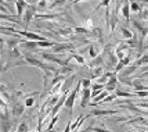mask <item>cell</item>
I'll return each instance as SVG.
<instances>
[{
	"label": "cell",
	"mask_w": 148,
	"mask_h": 132,
	"mask_svg": "<svg viewBox=\"0 0 148 132\" xmlns=\"http://www.w3.org/2000/svg\"><path fill=\"white\" fill-rule=\"evenodd\" d=\"M80 88H82V81L79 79L77 81V85L72 89V92L66 96V100H65V109H68L69 113H72V109H73V104H75V100H76V96L79 91H80Z\"/></svg>",
	"instance_id": "6da1fadb"
},
{
	"label": "cell",
	"mask_w": 148,
	"mask_h": 132,
	"mask_svg": "<svg viewBox=\"0 0 148 132\" xmlns=\"http://www.w3.org/2000/svg\"><path fill=\"white\" fill-rule=\"evenodd\" d=\"M145 64H148V54H144V56H138V59L136 60L134 63L132 64V66H129V68L125 71V75H130L132 73H134L136 70L138 68V67L141 66H145Z\"/></svg>",
	"instance_id": "7a4b0ae2"
},
{
	"label": "cell",
	"mask_w": 148,
	"mask_h": 132,
	"mask_svg": "<svg viewBox=\"0 0 148 132\" xmlns=\"http://www.w3.org/2000/svg\"><path fill=\"white\" fill-rule=\"evenodd\" d=\"M36 11H38V6L36 4H29L26 7L25 13H24V21L25 24H29L33 17H36Z\"/></svg>",
	"instance_id": "3957f363"
},
{
	"label": "cell",
	"mask_w": 148,
	"mask_h": 132,
	"mask_svg": "<svg viewBox=\"0 0 148 132\" xmlns=\"http://www.w3.org/2000/svg\"><path fill=\"white\" fill-rule=\"evenodd\" d=\"M24 110H25V106L21 104L18 100H14V103L11 104V107H10V113H11L13 117H19V115L24 113Z\"/></svg>",
	"instance_id": "277c9868"
},
{
	"label": "cell",
	"mask_w": 148,
	"mask_h": 132,
	"mask_svg": "<svg viewBox=\"0 0 148 132\" xmlns=\"http://www.w3.org/2000/svg\"><path fill=\"white\" fill-rule=\"evenodd\" d=\"M17 33H18V35H21V36H25V38H28L29 40H36V42H39V40H46L45 36H40V35H38V33L29 32V31H26V29L17 31Z\"/></svg>",
	"instance_id": "5b68a950"
},
{
	"label": "cell",
	"mask_w": 148,
	"mask_h": 132,
	"mask_svg": "<svg viewBox=\"0 0 148 132\" xmlns=\"http://www.w3.org/2000/svg\"><path fill=\"white\" fill-rule=\"evenodd\" d=\"M28 6H29V4H28L26 0H17V1H15V7H17L15 15H17V18H21V17H22V14L25 13V10Z\"/></svg>",
	"instance_id": "8992f818"
},
{
	"label": "cell",
	"mask_w": 148,
	"mask_h": 132,
	"mask_svg": "<svg viewBox=\"0 0 148 132\" xmlns=\"http://www.w3.org/2000/svg\"><path fill=\"white\" fill-rule=\"evenodd\" d=\"M43 60H47L50 63H54V64H58V66H66V60H62L60 57H56L53 54H47V53H43Z\"/></svg>",
	"instance_id": "52a82bcc"
},
{
	"label": "cell",
	"mask_w": 148,
	"mask_h": 132,
	"mask_svg": "<svg viewBox=\"0 0 148 132\" xmlns=\"http://www.w3.org/2000/svg\"><path fill=\"white\" fill-rule=\"evenodd\" d=\"M130 56H132V54H129V56H126L125 59H122V60H119V61H118V64L115 66V73H121L122 70L126 68V66H129L130 61H132V57H130Z\"/></svg>",
	"instance_id": "ba28073f"
},
{
	"label": "cell",
	"mask_w": 148,
	"mask_h": 132,
	"mask_svg": "<svg viewBox=\"0 0 148 132\" xmlns=\"http://www.w3.org/2000/svg\"><path fill=\"white\" fill-rule=\"evenodd\" d=\"M90 99H91L90 89H82V102H80V106L82 107H87L90 104Z\"/></svg>",
	"instance_id": "9c48e42d"
},
{
	"label": "cell",
	"mask_w": 148,
	"mask_h": 132,
	"mask_svg": "<svg viewBox=\"0 0 148 132\" xmlns=\"http://www.w3.org/2000/svg\"><path fill=\"white\" fill-rule=\"evenodd\" d=\"M72 49H75V45H72V43H57L53 47V50L57 53L65 52V50H72Z\"/></svg>",
	"instance_id": "30bf717a"
},
{
	"label": "cell",
	"mask_w": 148,
	"mask_h": 132,
	"mask_svg": "<svg viewBox=\"0 0 148 132\" xmlns=\"http://www.w3.org/2000/svg\"><path fill=\"white\" fill-rule=\"evenodd\" d=\"M130 11H132V7H130V3L127 0H123V6H122V17L126 21L130 20Z\"/></svg>",
	"instance_id": "8fae6325"
},
{
	"label": "cell",
	"mask_w": 148,
	"mask_h": 132,
	"mask_svg": "<svg viewBox=\"0 0 148 132\" xmlns=\"http://www.w3.org/2000/svg\"><path fill=\"white\" fill-rule=\"evenodd\" d=\"M104 75V70L101 66L98 67H91L90 70V79H96V78H101Z\"/></svg>",
	"instance_id": "7c38bea8"
},
{
	"label": "cell",
	"mask_w": 148,
	"mask_h": 132,
	"mask_svg": "<svg viewBox=\"0 0 148 132\" xmlns=\"http://www.w3.org/2000/svg\"><path fill=\"white\" fill-rule=\"evenodd\" d=\"M116 84H118V77L115 75H112L110 79H108V82H107V85H105V89L108 91V92H112V91H116Z\"/></svg>",
	"instance_id": "4fadbf2b"
},
{
	"label": "cell",
	"mask_w": 148,
	"mask_h": 132,
	"mask_svg": "<svg viewBox=\"0 0 148 132\" xmlns=\"http://www.w3.org/2000/svg\"><path fill=\"white\" fill-rule=\"evenodd\" d=\"M115 93L118 97H123V99H133L136 96V93H130L127 91H125V89H116Z\"/></svg>",
	"instance_id": "5bb4252c"
},
{
	"label": "cell",
	"mask_w": 148,
	"mask_h": 132,
	"mask_svg": "<svg viewBox=\"0 0 148 132\" xmlns=\"http://www.w3.org/2000/svg\"><path fill=\"white\" fill-rule=\"evenodd\" d=\"M118 111L115 110H93L91 111V115H96V117H103V115H112V114H116Z\"/></svg>",
	"instance_id": "9a60e30c"
},
{
	"label": "cell",
	"mask_w": 148,
	"mask_h": 132,
	"mask_svg": "<svg viewBox=\"0 0 148 132\" xmlns=\"http://www.w3.org/2000/svg\"><path fill=\"white\" fill-rule=\"evenodd\" d=\"M107 96H108V91H103V92L100 93V95H98V96H96V97H94V102H91L90 104L91 106H96V104H100V103H101V102H103L104 99H105V97H107Z\"/></svg>",
	"instance_id": "2e32d148"
},
{
	"label": "cell",
	"mask_w": 148,
	"mask_h": 132,
	"mask_svg": "<svg viewBox=\"0 0 148 132\" xmlns=\"http://www.w3.org/2000/svg\"><path fill=\"white\" fill-rule=\"evenodd\" d=\"M121 35H122V38H125L126 40H129L132 39V38H134V33L132 32V31H129L127 28H121Z\"/></svg>",
	"instance_id": "e0dca14e"
},
{
	"label": "cell",
	"mask_w": 148,
	"mask_h": 132,
	"mask_svg": "<svg viewBox=\"0 0 148 132\" xmlns=\"http://www.w3.org/2000/svg\"><path fill=\"white\" fill-rule=\"evenodd\" d=\"M72 59L75 60L76 63H79V64H86V60H84L83 56H80V54H72L69 59H66V64H68V63H69V60H72Z\"/></svg>",
	"instance_id": "ac0fdd59"
},
{
	"label": "cell",
	"mask_w": 148,
	"mask_h": 132,
	"mask_svg": "<svg viewBox=\"0 0 148 132\" xmlns=\"http://www.w3.org/2000/svg\"><path fill=\"white\" fill-rule=\"evenodd\" d=\"M90 35L94 38V39H98V40L103 39V31H101L100 28H94V29L90 32Z\"/></svg>",
	"instance_id": "d6986e66"
},
{
	"label": "cell",
	"mask_w": 148,
	"mask_h": 132,
	"mask_svg": "<svg viewBox=\"0 0 148 132\" xmlns=\"http://www.w3.org/2000/svg\"><path fill=\"white\" fill-rule=\"evenodd\" d=\"M19 42H21L19 39H8L7 42L3 39V43H7V46L10 47V49H14V47H17V45H18Z\"/></svg>",
	"instance_id": "ffe728a7"
},
{
	"label": "cell",
	"mask_w": 148,
	"mask_h": 132,
	"mask_svg": "<svg viewBox=\"0 0 148 132\" xmlns=\"http://www.w3.org/2000/svg\"><path fill=\"white\" fill-rule=\"evenodd\" d=\"M36 45H38V47H54V43H51V42H49V40H39V42H36Z\"/></svg>",
	"instance_id": "44dd1931"
},
{
	"label": "cell",
	"mask_w": 148,
	"mask_h": 132,
	"mask_svg": "<svg viewBox=\"0 0 148 132\" xmlns=\"http://www.w3.org/2000/svg\"><path fill=\"white\" fill-rule=\"evenodd\" d=\"M73 32L77 33V35H90V31L87 28H73Z\"/></svg>",
	"instance_id": "7402d4cb"
},
{
	"label": "cell",
	"mask_w": 148,
	"mask_h": 132,
	"mask_svg": "<svg viewBox=\"0 0 148 132\" xmlns=\"http://www.w3.org/2000/svg\"><path fill=\"white\" fill-rule=\"evenodd\" d=\"M17 132H29V128H28V124L26 122H19L18 128H17Z\"/></svg>",
	"instance_id": "603a6c76"
},
{
	"label": "cell",
	"mask_w": 148,
	"mask_h": 132,
	"mask_svg": "<svg viewBox=\"0 0 148 132\" xmlns=\"http://www.w3.org/2000/svg\"><path fill=\"white\" fill-rule=\"evenodd\" d=\"M87 131H91V132H111L110 129H107V128H100V126H89Z\"/></svg>",
	"instance_id": "cb8c5ba5"
},
{
	"label": "cell",
	"mask_w": 148,
	"mask_h": 132,
	"mask_svg": "<svg viewBox=\"0 0 148 132\" xmlns=\"http://www.w3.org/2000/svg\"><path fill=\"white\" fill-rule=\"evenodd\" d=\"M89 56H90L91 59H96V57H98V53H97L96 47L93 46V45H90V46H89Z\"/></svg>",
	"instance_id": "d4e9b609"
},
{
	"label": "cell",
	"mask_w": 148,
	"mask_h": 132,
	"mask_svg": "<svg viewBox=\"0 0 148 132\" xmlns=\"http://www.w3.org/2000/svg\"><path fill=\"white\" fill-rule=\"evenodd\" d=\"M80 81H82V88H83V89H90L91 88L90 78L89 79H80Z\"/></svg>",
	"instance_id": "484cf974"
},
{
	"label": "cell",
	"mask_w": 148,
	"mask_h": 132,
	"mask_svg": "<svg viewBox=\"0 0 148 132\" xmlns=\"http://www.w3.org/2000/svg\"><path fill=\"white\" fill-rule=\"evenodd\" d=\"M110 6H111V0H103V1H100V4L94 10H98L100 7H110Z\"/></svg>",
	"instance_id": "4316f807"
},
{
	"label": "cell",
	"mask_w": 148,
	"mask_h": 132,
	"mask_svg": "<svg viewBox=\"0 0 148 132\" xmlns=\"http://www.w3.org/2000/svg\"><path fill=\"white\" fill-rule=\"evenodd\" d=\"M126 43L129 45L130 47H136L138 43H137V38H136V35H134V38H132V39H129V40H126Z\"/></svg>",
	"instance_id": "83f0119b"
},
{
	"label": "cell",
	"mask_w": 148,
	"mask_h": 132,
	"mask_svg": "<svg viewBox=\"0 0 148 132\" xmlns=\"http://www.w3.org/2000/svg\"><path fill=\"white\" fill-rule=\"evenodd\" d=\"M130 7H132V11H133V13H138V11H140V6H138L136 1H130Z\"/></svg>",
	"instance_id": "f1b7e54d"
},
{
	"label": "cell",
	"mask_w": 148,
	"mask_h": 132,
	"mask_svg": "<svg viewBox=\"0 0 148 132\" xmlns=\"http://www.w3.org/2000/svg\"><path fill=\"white\" fill-rule=\"evenodd\" d=\"M36 6H38V10L46 8V7H47V0H39V3L36 4Z\"/></svg>",
	"instance_id": "f546056e"
},
{
	"label": "cell",
	"mask_w": 148,
	"mask_h": 132,
	"mask_svg": "<svg viewBox=\"0 0 148 132\" xmlns=\"http://www.w3.org/2000/svg\"><path fill=\"white\" fill-rule=\"evenodd\" d=\"M137 107H140V109H144V110H148V103L147 102H138V103H134Z\"/></svg>",
	"instance_id": "4dcf8cb0"
},
{
	"label": "cell",
	"mask_w": 148,
	"mask_h": 132,
	"mask_svg": "<svg viewBox=\"0 0 148 132\" xmlns=\"http://www.w3.org/2000/svg\"><path fill=\"white\" fill-rule=\"evenodd\" d=\"M33 104H35V99H33V97H28V99L25 100V106H26V107H32Z\"/></svg>",
	"instance_id": "1f68e13d"
},
{
	"label": "cell",
	"mask_w": 148,
	"mask_h": 132,
	"mask_svg": "<svg viewBox=\"0 0 148 132\" xmlns=\"http://www.w3.org/2000/svg\"><path fill=\"white\" fill-rule=\"evenodd\" d=\"M28 1V4H38L39 0H26Z\"/></svg>",
	"instance_id": "d6a6232c"
},
{
	"label": "cell",
	"mask_w": 148,
	"mask_h": 132,
	"mask_svg": "<svg viewBox=\"0 0 148 132\" xmlns=\"http://www.w3.org/2000/svg\"><path fill=\"white\" fill-rule=\"evenodd\" d=\"M7 3H15V1H17V0H6Z\"/></svg>",
	"instance_id": "836d02e7"
},
{
	"label": "cell",
	"mask_w": 148,
	"mask_h": 132,
	"mask_svg": "<svg viewBox=\"0 0 148 132\" xmlns=\"http://www.w3.org/2000/svg\"><path fill=\"white\" fill-rule=\"evenodd\" d=\"M46 132H58V131H54V129H49V131H46Z\"/></svg>",
	"instance_id": "e575fe53"
},
{
	"label": "cell",
	"mask_w": 148,
	"mask_h": 132,
	"mask_svg": "<svg viewBox=\"0 0 148 132\" xmlns=\"http://www.w3.org/2000/svg\"><path fill=\"white\" fill-rule=\"evenodd\" d=\"M147 42H148V35H147Z\"/></svg>",
	"instance_id": "d590c367"
},
{
	"label": "cell",
	"mask_w": 148,
	"mask_h": 132,
	"mask_svg": "<svg viewBox=\"0 0 148 132\" xmlns=\"http://www.w3.org/2000/svg\"><path fill=\"white\" fill-rule=\"evenodd\" d=\"M72 132H77V129H76V131H72Z\"/></svg>",
	"instance_id": "8d00e7d4"
}]
</instances>
